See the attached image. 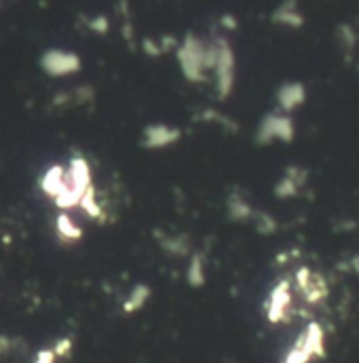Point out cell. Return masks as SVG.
Segmentation results:
<instances>
[{"label":"cell","mask_w":359,"mask_h":363,"mask_svg":"<svg viewBox=\"0 0 359 363\" xmlns=\"http://www.w3.org/2000/svg\"><path fill=\"white\" fill-rule=\"evenodd\" d=\"M237 26H239V23H237L235 15L224 13V15L220 17V28H222V30H231V32H233V30H237Z\"/></svg>","instance_id":"cell-17"},{"label":"cell","mask_w":359,"mask_h":363,"mask_svg":"<svg viewBox=\"0 0 359 363\" xmlns=\"http://www.w3.org/2000/svg\"><path fill=\"white\" fill-rule=\"evenodd\" d=\"M306 99V87L298 81L292 83H283L277 89V108L283 114H292L294 110H298Z\"/></svg>","instance_id":"cell-9"},{"label":"cell","mask_w":359,"mask_h":363,"mask_svg":"<svg viewBox=\"0 0 359 363\" xmlns=\"http://www.w3.org/2000/svg\"><path fill=\"white\" fill-rule=\"evenodd\" d=\"M180 140V129L170 125H148L144 129L142 144L150 150H161L167 146H174Z\"/></svg>","instance_id":"cell-8"},{"label":"cell","mask_w":359,"mask_h":363,"mask_svg":"<svg viewBox=\"0 0 359 363\" xmlns=\"http://www.w3.org/2000/svg\"><path fill=\"white\" fill-rule=\"evenodd\" d=\"M296 283H298V291L304 298V302L309 304H319L321 300L328 298L330 289L326 279L319 272H313L311 269H300L296 272Z\"/></svg>","instance_id":"cell-7"},{"label":"cell","mask_w":359,"mask_h":363,"mask_svg":"<svg viewBox=\"0 0 359 363\" xmlns=\"http://www.w3.org/2000/svg\"><path fill=\"white\" fill-rule=\"evenodd\" d=\"M296 133L294 118L283 112H270L263 118L258 131H256V142L258 144H272V142H292Z\"/></svg>","instance_id":"cell-5"},{"label":"cell","mask_w":359,"mask_h":363,"mask_svg":"<svg viewBox=\"0 0 359 363\" xmlns=\"http://www.w3.org/2000/svg\"><path fill=\"white\" fill-rule=\"evenodd\" d=\"M214 47V60H211V74L216 81V93L220 99H226L235 89V77H237V57L231 40L226 36H214L209 38Z\"/></svg>","instance_id":"cell-2"},{"label":"cell","mask_w":359,"mask_h":363,"mask_svg":"<svg viewBox=\"0 0 359 363\" xmlns=\"http://www.w3.org/2000/svg\"><path fill=\"white\" fill-rule=\"evenodd\" d=\"M180 72L188 83H203L207 74H211L214 47L211 40H205L197 34H186L176 47Z\"/></svg>","instance_id":"cell-1"},{"label":"cell","mask_w":359,"mask_h":363,"mask_svg":"<svg viewBox=\"0 0 359 363\" xmlns=\"http://www.w3.org/2000/svg\"><path fill=\"white\" fill-rule=\"evenodd\" d=\"M38 66L51 79H66V77H74V74L81 72L83 60H81V55L77 51L62 49V47H51V49L43 51V55L38 60Z\"/></svg>","instance_id":"cell-4"},{"label":"cell","mask_w":359,"mask_h":363,"mask_svg":"<svg viewBox=\"0 0 359 363\" xmlns=\"http://www.w3.org/2000/svg\"><path fill=\"white\" fill-rule=\"evenodd\" d=\"M349 267H351V271L358 272V274H359V254H358V256H353V258L349 260Z\"/></svg>","instance_id":"cell-19"},{"label":"cell","mask_w":359,"mask_h":363,"mask_svg":"<svg viewBox=\"0 0 359 363\" xmlns=\"http://www.w3.org/2000/svg\"><path fill=\"white\" fill-rule=\"evenodd\" d=\"M228 213H231L233 220H252L254 209H252V205H250L243 196L233 194V196L228 199Z\"/></svg>","instance_id":"cell-12"},{"label":"cell","mask_w":359,"mask_h":363,"mask_svg":"<svg viewBox=\"0 0 359 363\" xmlns=\"http://www.w3.org/2000/svg\"><path fill=\"white\" fill-rule=\"evenodd\" d=\"M55 362V353L53 351H43V353H38V357H36V362L34 363H53Z\"/></svg>","instance_id":"cell-18"},{"label":"cell","mask_w":359,"mask_h":363,"mask_svg":"<svg viewBox=\"0 0 359 363\" xmlns=\"http://www.w3.org/2000/svg\"><path fill=\"white\" fill-rule=\"evenodd\" d=\"M272 23L277 26H283V28H292V30H298L304 26V15L298 6V0H283L270 15Z\"/></svg>","instance_id":"cell-10"},{"label":"cell","mask_w":359,"mask_h":363,"mask_svg":"<svg viewBox=\"0 0 359 363\" xmlns=\"http://www.w3.org/2000/svg\"><path fill=\"white\" fill-rule=\"evenodd\" d=\"M188 279H190L194 285L203 283V279H205V272H203V267H201V258H199V256H194V258H192V267L188 269Z\"/></svg>","instance_id":"cell-16"},{"label":"cell","mask_w":359,"mask_h":363,"mask_svg":"<svg viewBox=\"0 0 359 363\" xmlns=\"http://www.w3.org/2000/svg\"><path fill=\"white\" fill-rule=\"evenodd\" d=\"M146 298H148V287H144V285L136 287L133 294H131V298H129V302H125V311H136V308H140V306L144 304Z\"/></svg>","instance_id":"cell-15"},{"label":"cell","mask_w":359,"mask_h":363,"mask_svg":"<svg viewBox=\"0 0 359 363\" xmlns=\"http://www.w3.org/2000/svg\"><path fill=\"white\" fill-rule=\"evenodd\" d=\"M304 178H306V172H304V169H300V167H289V169L285 172V176L277 182L275 194L281 196V199H289V196L298 194L300 186L304 184Z\"/></svg>","instance_id":"cell-11"},{"label":"cell","mask_w":359,"mask_h":363,"mask_svg":"<svg viewBox=\"0 0 359 363\" xmlns=\"http://www.w3.org/2000/svg\"><path fill=\"white\" fill-rule=\"evenodd\" d=\"M321 357H326V332L319 323L313 321L300 332L281 363H311Z\"/></svg>","instance_id":"cell-3"},{"label":"cell","mask_w":359,"mask_h":363,"mask_svg":"<svg viewBox=\"0 0 359 363\" xmlns=\"http://www.w3.org/2000/svg\"><path fill=\"white\" fill-rule=\"evenodd\" d=\"M87 30L93 32V34H106L110 30V19L106 15H93V17H87Z\"/></svg>","instance_id":"cell-14"},{"label":"cell","mask_w":359,"mask_h":363,"mask_svg":"<svg viewBox=\"0 0 359 363\" xmlns=\"http://www.w3.org/2000/svg\"><path fill=\"white\" fill-rule=\"evenodd\" d=\"M57 235L62 237V239H66V241H77V239H81L83 237V233H81V228L70 220V216H66V213H62L60 218H57Z\"/></svg>","instance_id":"cell-13"},{"label":"cell","mask_w":359,"mask_h":363,"mask_svg":"<svg viewBox=\"0 0 359 363\" xmlns=\"http://www.w3.org/2000/svg\"><path fill=\"white\" fill-rule=\"evenodd\" d=\"M292 285L287 281L277 283L267 298V317L270 323H283L292 313Z\"/></svg>","instance_id":"cell-6"}]
</instances>
